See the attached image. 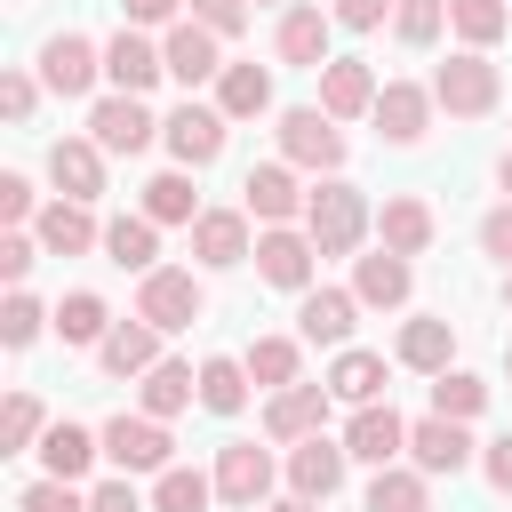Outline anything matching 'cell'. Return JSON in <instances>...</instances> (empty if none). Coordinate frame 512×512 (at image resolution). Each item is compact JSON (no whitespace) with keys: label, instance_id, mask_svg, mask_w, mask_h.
<instances>
[{"label":"cell","instance_id":"54","mask_svg":"<svg viewBox=\"0 0 512 512\" xmlns=\"http://www.w3.org/2000/svg\"><path fill=\"white\" fill-rule=\"evenodd\" d=\"M184 8H192V0H120V16H128L136 32H144V24H184Z\"/></svg>","mask_w":512,"mask_h":512},{"label":"cell","instance_id":"46","mask_svg":"<svg viewBox=\"0 0 512 512\" xmlns=\"http://www.w3.org/2000/svg\"><path fill=\"white\" fill-rule=\"evenodd\" d=\"M0 112H8L16 128H32V112H40V80H32V72H0Z\"/></svg>","mask_w":512,"mask_h":512},{"label":"cell","instance_id":"3","mask_svg":"<svg viewBox=\"0 0 512 512\" xmlns=\"http://www.w3.org/2000/svg\"><path fill=\"white\" fill-rule=\"evenodd\" d=\"M432 104H440V112H456V120H480V112H496V104H504V72H496L480 48H456V56L432 72Z\"/></svg>","mask_w":512,"mask_h":512},{"label":"cell","instance_id":"33","mask_svg":"<svg viewBox=\"0 0 512 512\" xmlns=\"http://www.w3.org/2000/svg\"><path fill=\"white\" fill-rule=\"evenodd\" d=\"M104 256L120 264V272H160V224L136 208V216H112L104 224Z\"/></svg>","mask_w":512,"mask_h":512},{"label":"cell","instance_id":"29","mask_svg":"<svg viewBox=\"0 0 512 512\" xmlns=\"http://www.w3.org/2000/svg\"><path fill=\"white\" fill-rule=\"evenodd\" d=\"M96 368L120 376V384L144 376V368H160V328H152V320H112V336L96 344Z\"/></svg>","mask_w":512,"mask_h":512},{"label":"cell","instance_id":"13","mask_svg":"<svg viewBox=\"0 0 512 512\" xmlns=\"http://www.w3.org/2000/svg\"><path fill=\"white\" fill-rule=\"evenodd\" d=\"M104 160H112V152H104L96 136H56V144H48V184H56V200H88V208H96V200H104Z\"/></svg>","mask_w":512,"mask_h":512},{"label":"cell","instance_id":"45","mask_svg":"<svg viewBox=\"0 0 512 512\" xmlns=\"http://www.w3.org/2000/svg\"><path fill=\"white\" fill-rule=\"evenodd\" d=\"M16 512H88V496H80L72 480H32V488L16 496Z\"/></svg>","mask_w":512,"mask_h":512},{"label":"cell","instance_id":"2","mask_svg":"<svg viewBox=\"0 0 512 512\" xmlns=\"http://www.w3.org/2000/svg\"><path fill=\"white\" fill-rule=\"evenodd\" d=\"M272 136H280V160H288V168H312V176H344V152H352V144H344V128H336L320 104H288Z\"/></svg>","mask_w":512,"mask_h":512},{"label":"cell","instance_id":"12","mask_svg":"<svg viewBox=\"0 0 512 512\" xmlns=\"http://www.w3.org/2000/svg\"><path fill=\"white\" fill-rule=\"evenodd\" d=\"M104 80V48L88 40V32H56L48 48H40V88L48 96H88Z\"/></svg>","mask_w":512,"mask_h":512},{"label":"cell","instance_id":"19","mask_svg":"<svg viewBox=\"0 0 512 512\" xmlns=\"http://www.w3.org/2000/svg\"><path fill=\"white\" fill-rule=\"evenodd\" d=\"M32 240H40V256H88V248H104V224L88 200H48L32 216Z\"/></svg>","mask_w":512,"mask_h":512},{"label":"cell","instance_id":"51","mask_svg":"<svg viewBox=\"0 0 512 512\" xmlns=\"http://www.w3.org/2000/svg\"><path fill=\"white\" fill-rule=\"evenodd\" d=\"M480 256H496V264H504V272H512V200H504V208H488V216H480Z\"/></svg>","mask_w":512,"mask_h":512},{"label":"cell","instance_id":"42","mask_svg":"<svg viewBox=\"0 0 512 512\" xmlns=\"http://www.w3.org/2000/svg\"><path fill=\"white\" fill-rule=\"evenodd\" d=\"M488 408V384L472 376V368H448V376H432V416H448V424H472Z\"/></svg>","mask_w":512,"mask_h":512},{"label":"cell","instance_id":"14","mask_svg":"<svg viewBox=\"0 0 512 512\" xmlns=\"http://www.w3.org/2000/svg\"><path fill=\"white\" fill-rule=\"evenodd\" d=\"M344 456L352 464H400L408 456V416L392 408V400H376V408H352V424H344Z\"/></svg>","mask_w":512,"mask_h":512},{"label":"cell","instance_id":"9","mask_svg":"<svg viewBox=\"0 0 512 512\" xmlns=\"http://www.w3.org/2000/svg\"><path fill=\"white\" fill-rule=\"evenodd\" d=\"M280 472H288V496H304V504H328V496L344 488V472H352V456H344V440H328V432H312V440H296V448L280 456Z\"/></svg>","mask_w":512,"mask_h":512},{"label":"cell","instance_id":"24","mask_svg":"<svg viewBox=\"0 0 512 512\" xmlns=\"http://www.w3.org/2000/svg\"><path fill=\"white\" fill-rule=\"evenodd\" d=\"M408 288H416V264H408V256H392V248H368V256H352V296H360V304H376V312H400V304H408Z\"/></svg>","mask_w":512,"mask_h":512},{"label":"cell","instance_id":"11","mask_svg":"<svg viewBox=\"0 0 512 512\" xmlns=\"http://www.w3.org/2000/svg\"><path fill=\"white\" fill-rule=\"evenodd\" d=\"M328 40H336V16L312 8V0L280 8V24H272V56L296 64V72H320V64H328Z\"/></svg>","mask_w":512,"mask_h":512},{"label":"cell","instance_id":"8","mask_svg":"<svg viewBox=\"0 0 512 512\" xmlns=\"http://www.w3.org/2000/svg\"><path fill=\"white\" fill-rule=\"evenodd\" d=\"M200 312H208V296H200L192 272H176V264L144 272V288H136V320H152L160 336H176V328H192Z\"/></svg>","mask_w":512,"mask_h":512},{"label":"cell","instance_id":"36","mask_svg":"<svg viewBox=\"0 0 512 512\" xmlns=\"http://www.w3.org/2000/svg\"><path fill=\"white\" fill-rule=\"evenodd\" d=\"M144 216L152 224H200V192H192V168H160L152 184H144Z\"/></svg>","mask_w":512,"mask_h":512},{"label":"cell","instance_id":"6","mask_svg":"<svg viewBox=\"0 0 512 512\" xmlns=\"http://www.w3.org/2000/svg\"><path fill=\"white\" fill-rule=\"evenodd\" d=\"M224 136H232V120H224L216 104H192V96L160 120V144L176 152V168H208V160H224Z\"/></svg>","mask_w":512,"mask_h":512},{"label":"cell","instance_id":"47","mask_svg":"<svg viewBox=\"0 0 512 512\" xmlns=\"http://www.w3.org/2000/svg\"><path fill=\"white\" fill-rule=\"evenodd\" d=\"M192 24H208L216 40H240L248 32V0H192Z\"/></svg>","mask_w":512,"mask_h":512},{"label":"cell","instance_id":"39","mask_svg":"<svg viewBox=\"0 0 512 512\" xmlns=\"http://www.w3.org/2000/svg\"><path fill=\"white\" fill-rule=\"evenodd\" d=\"M448 32H456L464 48L488 56V48L512 32V8H504V0H448Z\"/></svg>","mask_w":512,"mask_h":512},{"label":"cell","instance_id":"34","mask_svg":"<svg viewBox=\"0 0 512 512\" xmlns=\"http://www.w3.org/2000/svg\"><path fill=\"white\" fill-rule=\"evenodd\" d=\"M240 360H248V384H256V392H288V384H304V344H296V336H256Z\"/></svg>","mask_w":512,"mask_h":512},{"label":"cell","instance_id":"25","mask_svg":"<svg viewBox=\"0 0 512 512\" xmlns=\"http://www.w3.org/2000/svg\"><path fill=\"white\" fill-rule=\"evenodd\" d=\"M432 232H440V216H432L416 192H392V200L376 208V248H392V256H424Z\"/></svg>","mask_w":512,"mask_h":512},{"label":"cell","instance_id":"52","mask_svg":"<svg viewBox=\"0 0 512 512\" xmlns=\"http://www.w3.org/2000/svg\"><path fill=\"white\" fill-rule=\"evenodd\" d=\"M24 216H40V192L24 176H0V224H24Z\"/></svg>","mask_w":512,"mask_h":512},{"label":"cell","instance_id":"58","mask_svg":"<svg viewBox=\"0 0 512 512\" xmlns=\"http://www.w3.org/2000/svg\"><path fill=\"white\" fill-rule=\"evenodd\" d=\"M504 304H512V272H504Z\"/></svg>","mask_w":512,"mask_h":512},{"label":"cell","instance_id":"59","mask_svg":"<svg viewBox=\"0 0 512 512\" xmlns=\"http://www.w3.org/2000/svg\"><path fill=\"white\" fill-rule=\"evenodd\" d=\"M504 376H512V344H504Z\"/></svg>","mask_w":512,"mask_h":512},{"label":"cell","instance_id":"26","mask_svg":"<svg viewBox=\"0 0 512 512\" xmlns=\"http://www.w3.org/2000/svg\"><path fill=\"white\" fill-rule=\"evenodd\" d=\"M352 320H360V296L352 288H312L304 304H296V336L304 344H352Z\"/></svg>","mask_w":512,"mask_h":512},{"label":"cell","instance_id":"18","mask_svg":"<svg viewBox=\"0 0 512 512\" xmlns=\"http://www.w3.org/2000/svg\"><path fill=\"white\" fill-rule=\"evenodd\" d=\"M88 136H96L104 152H128V160H136V152L160 136V120L144 112V96H96V104H88Z\"/></svg>","mask_w":512,"mask_h":512},{"label":"cell","instance_id":"43","mask_svg":"<svg viewBox=\"0 0 512 512\" xmlns=\"http://www.w3.org/2000/svg\"><path fill=\"white\" fill-rule=\"evenodd\" d=\"M440 32H448V0H400L392 8V40L400 48H432Z\"/></svg>","mask_w":512,"mask_h":512},{"label":"cell","instance_id":"15","mask_svg":"<svg viewBox=\"0 0 512 512\" xmlns=\"http://www.w3.org/2000/svg\"><path fill=\"white\" fill-rule=\"evenodd\" d=\"M472 456H480V448H472L464 424H448V416H416V424H408V464H416L424 480H456Z\"/></svg>","mask_w":512,"mask_h":512},{"label":"cell","instance_id":"16","mask_svg":"<svg viewBox=\"0 0 512 512\" xmlns=\"http://www.w3.org/2000/svg\"><path fill=\"white\" fill-rule=\"evenodd\" d=\"M328 384H288V392H272L264 400V440H280V448H296V440H312V432H328Z\"/></svg>","mask_w":512,"mask_h":512},{"label":"cell","instance_id":"17","mask_svg":"<svg viewBox=\"0 0 512 512\" xmlns=\"http://www.w3.org/2000/svg\"><path fill=\"white\" fill-rule=\"evenodd\" d=\"M376 96H384V88H376V72H368L360 56H328V64H320V112H328L336 128H344V120H368Z\"/></svg>","mask_w":512,"mask_h":512},{"label":"cell","instance_id":"38","mask_svg":"<svg viewBox=\"0 0 512 512\" xmlns=\"http://www.w3.org/2000/svg\"><path fill=\"white\" fill-rule=\"evenodd\" d=\"M208 504H216V472L200 464H168L152 480V512H208Z\"/></svg>","mask_w":512,"mask_h":512},{"label":"cell","instance_id":"23","mask_svg":"<svg viewBox=\"0 0 512 512\" xmlns=\"http://www.w3.org/2000/svg\"><path fill=\"white\" fill-rule=\"evenodd\" d=\"M432 88H416V80H384V96H376V136L384 144H424V128H432Z\"/></svg>","mask_w":512,"mask_h":512},{"label":"cell","instance_id":"56","mask_svg":"<svg viewBox=\"0 0 512 512\" xmlns=\"http://www.w3.org/2000/svg\"><path fill=\"white\" fill-rule=\"evenodd\" d=\"M496 184H504V192H512V152H504V160H496Z\"/></svg>","mask_w":512,"mask_h":512},{"label":"cell","instance_id":"49","mask_svg":"<svg viewBox=\"0 0 512 512\" xmlns=\"http://www.w3.org/2000/svg\"><path fill=\"white\" fill-rule=\"evenodd\" d=\"M392 8H400V0H328V16H336L344 32H376Z\"/></svg>","mask_w":512,"mask_h":512},{"label":"cell","instance_id":"48","mask_svg":"<svg viewBox=\"0 0 512 512\" xmlns=\"http://www.w3.org/2000/svg\"><path fill=\"white\" fill-rule=\"evenodd\" d=\"M32 264H40V240H32V232H0V280H8V288H24V272H32Z\"/></svg>","mask_w":512,"mask_h":512},{"label":"cell","instance_id":"30","mask_svg":"<svg viewBox=\"0 0 512 512\" xmlns=\"http://www.w3.org/2000/svg\"><path fill=\"white\" fill-rule=\"evenodd\" d=\"M96 456H104V440H96L88 424H64V416H56V424L40 432V464H48V480H72V488H80Z\"/></svg>","mask_w":512,"mask_h":512},{"label":"cell","instance_id":"41","mask_svg":"<svg viewBox=\"0 0 512 512\" xmlns=\"http://www.w3.org/2000/svg\"><path fill=\"white\" fill-rule=\"evenodd\" d=\"M40 432H48V408H40V392H8V408H0V456H24V448H40Z\"/></svg>","mask_w":512,"mask_h":512},{"label":"cell","instance_id":"50","mask_svg":"<svg viewBox=\"0 0 512 512\" xmlns=\"http://www.w3.org/2000/svg\"><path fill=\"white\" fill-rule=\"evenodd\" d=\"M88 512H152V496H136V480H96Z\"/></svg>","mask_w":512,"mask_h":512},{"label":"cell","instance_id":"1","mask_svg":"<svg viewBox=\"0 0 512 512\" xmlns=\"http://www.w3.org/2000/svg\"><path fill=\"white\" fill-rule=\"evenodd\" d=\"M368 224H376V208H368V192H360V184H344V176H320V184H312L304 232H312V248H320V256H352V248L368 240Z\"/></svg>","mask_w":512,"mask_h":512},{"label":"cell","instance_id":"22","mask_svg":"<svg viewBox=\"0 0 512 512\" xmlns=\"http://www.w3.org/2000/svg\"><path fill=\"white\" fill-rule=\"evenodd\" d=\"M160 72H168V56H160L136 24H120V32L104 40V80H112V96H144Z\"/></svg>","mask_w":512,"mask_h":512},{"label":"cell","instance_id":"5","mask_svg":"<svg viewBox=\"0 0 512 512\" xmlns=\"http://www.w3.org/2000/svg\"><path fill=\"white\" fill-rule=\"evenodd\" d=\"M272 480H288V472L272 464V448H256V440H232V448H216V496H224V504H240V512H264V504H272Z\"/></svg>","mask_w":512,"mask_h":512},{"label":"cell","instance_id":"28","mask_svg":"<svg viewBox=\"0 0 512 512\" xmlns=\"http://www.w3.org/2000/svg\"><path fill=\"white\" fill-rule=\"evenodd\" d=\"M192 400H200V368H192V360H160V368L136 376V416H160V424H168V416H184Z\"/></svg>","mask_w":512,"mask_h":512},{"label":"cell","instance_id":"27","mask_svg":"<svg viewBox=\"0 0 512 512\" xmlns=\"http://www.w3.org/2000/svg\"><path fill=\"white\" fill-rule=\"evenodd\" d=\"M392 360H400V368H416V376H448V360H456V328H448V320H432V312H416V320H400Z\"/></svg>","mask_w":512,"mask_h":512},{"label":"cell","instance_id":"37","mask_svg":"<svg viewBox=\"0 0 512 512\" xmlns=\"http://www.w3.org/2000/svg\"><path fill=\"white\" fill-rule=\"evenodd\" d=\"M200 408H208V416H240V408H248V360L208 352V360H200Z\"/></svg>","mask_w":512,"mask_h":512},{"label":"cell","instance_id":"20","mask_svg":"<svg viewBox=\"0 0 512 512\" xmlns=\"http://www.w3.org/2000/svg\"><path fill=\"white\" fill-rule=\"evenodd\" d=\"M248 256H256V240H248V208H200V224H192V264L232 272V264H248Z\"/></svg>","mask_w":512,"mask_h":512},{"label":"cell","instance_id":"35","mask_svg":"<svg viewBox=\"0 0 512 512\" xmlns=\"http://www.w3.org/2000/svg\"><path fill=\"white\" fill-rule=\"evenodd\" d=\"M360 512H432V480H424L416 464H384V472L368 480Z\"/></svg>","mask_w":512,"mask_h":512},{"label":"cell","instance_id":"21","mask_svg":"<svg viewBox=\"0 0 512 512\" xmlns=\"http://www.w3.org/2000/svg\"><path fill=\"white\" fill-rule=\"evenodd\" d=\"M160 56H168V80H184V88H200V80H224V40L208 32V24H168V40H160Z\"/></svg>","mask_w":512,"mask_h":512},{"label":"cell","instance_id":"57","mask_svg":"<svg viewBox=\"0 0 512 512\" xmlns=\"http://www.w3.org/2000/svg\"><path fill=\"white\" fill-rule=\"evenodd\" d=\"M248 8H296V0H248Z\"/></svg>","mask_w":512,"mask_h":512},{"label":"cell","instance_id":"53","mask_svg":"<svg viewBox=\"0 0 512 512\" xmlns=\"http://www.w3.org/2000/svg\"><path fill=\"white\" fill-rule=\"evenodd\" d=\"M480 472H488V488H496V496H512V432H496V440L480 448Z\"/></svg>","mask_w":512,"mask_h":512},{"label":"cell","instance_id":"55","mask_svg":"<svg viewBox=\"0 0 512 512\" xmlns=\"http://www.w3.org/2000/svg\"><path fill=\"white\" fill-rule=\"evenodd\" d=\"M264 512H320V504H304V496H272Z\"/></svg>","mask_w":512,"mask_h":512},{"label":"cell","instance_id":"7","mask_svg":"<svg viewBox=\"0 0 512 512\" xmlns=\"http://www.w3.org/2000/svg\"><path fill=\"white\" fill-rule=\"evenodd\" d=\"M256 272H264L272 288H288V296H312V272H320L312 232H304V224H272V232H256Z\"/></svg>","mask_w":512,"mask_h":512},{"label":"cell","instance_id":"40","mask_svg":"<svg viewBox=\"0 0 512 512\" xmlns=\"http://www.w3.org/2000/svg\"><path fill=\"white\" fill-rule=\"evenodd\" d=\"M56 336H64V344H104V336H112V304H104L96 288H72V296L56 304Z\"/></svg>","mask_w":512,"mask_h":512},{"label":"cell","instance_id":"44","mask_svg":"<svg viewBox=\"0 0 512 512\" xmlns=\"http://www.w3.org/2000/svg\"><path fill=\"white\" fill-rule=\"evenodd\" d=\"M40 328H56V312H40V296L8 288V304H0V344H8V352H24Z\"/></svg>","mask_w":512,"mask_h":512},{"label":"cell","instance_id":"10","mask_svg":"<svg viewBox=\"0 0 512 512\" xmlns=\"http://www.w3.org/2000/svg\"><path fill=\"white\" fill-rule=\"evenodd\" d=\"M240 208L272 232V224H296V216L312 208V192L296 184V168H288V160H256V168H248V184H240Z\"/></svg>","mask_w":512,"mask_h":512},{"label":"cell","instance_id":"4","mask_svg":"<svg viewBox=\"0 0 512 512\" xmlns=\"http://www.w3.org/2000/svg\"><path fill=\"white\" fill-rule=\"evenodd\" d=\"M96 440H104V456L120 464V480H136V472H152V480H160V472L176 464V440H168V424H160V416H128V408H120Z\"/></svg>","mask_w":512,"mask_h":512},{"label":"cell","instance_id":"32","mask_svg":"<svg viewBox=\"0 0 512 512\" xmlns=\"http://www.w3.org/2000/svg\"><path fill=\"white\" fill-rule=\"evenodd\" d=\"M216 112H224V120H264V112H272V64H224Z\"/></svg>","mask_w":512,"mask_h":512},{"label":"cell","instance_id":"31","mask_svg":"<svg viewBox=\"0 0 512 512\" xmlns=\"http://www.w3.org/2000/svg\"><path fill=\"white\" fill-rule=\"evenodd\" d=\"M320 384H328L344 408H376V400H384V352H360V344H344V352H336V368H328Z\"/></svg>","mask_w":512,"mask_h":512}]
</instances>
